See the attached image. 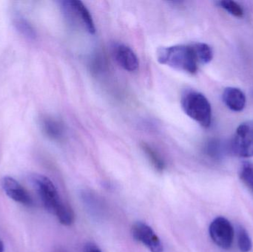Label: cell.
<instances>
[{
	"mask_svg": "<svg viewBox=\"0 0 253 252\" xmlns=\"http://www.w3.org/2000/svg\"><path fill=\"white\" fill-rule=\"evenodd\" d=\"M193 45L200 64L205 65L211 62L213 58V52L208 44L205 43L197 42L193 43Z\"/></svg>",
	"mask_w": 253,
	"mask_h": 252,
	"instance_id": "cell-15",
	"label": "cell"
},
{
	"mask_svg": "<svg viewBox=\"0 0 253 252\" xmlns=\"http://www.w3.org/2000/svg\"><path fill=\"white\" fill-rule=\"evenodd\" d=\"M62 10L67 19L75 25L83 27L89 34L96 32L94 22L83 1L78 0H68L62 2Z\"/></svg>",
	"mask_w": 253,
	"mask_h": 252,
	"instance_id": "cell-5",
	"label": "cell"
},
{
	"mask_svg": "<svg viewBox=\"0 0 253 252\" xmlns=\"http://www.w3.org/2000/svg\"><path fill=\"white\" fill-rule=\"evenodd\" d=\"M4 251V245H3L2 242L0 241V252H3Z\"/></svg>",
	"mask_w": 253,
	"mask_h": 252,
	"instance_id": "cell-19",
	"label": "cell"
},
{
	"mask_svg": "<svg viewBox=\"0 0 253 252\" xmlns=\"http://www.w3.org/2000/svg\"><path fill=\"white\" fill-rule=\"evenodd\" d=\"M114 54L116 60L123 69L128 72H134L138 70L139 62L135 52L130 47L126 44H117L114 47Z\"/></svg>",
	"mask_w": 253,
	"mask_h": 252,
	"instance_id": "cell-9",
	"label": "cell"
},
{
	"mask_svg": "<svg viewBox=\"0 0 253 252\" xmlns=\"http://www.w3.org/2000/svg\"><path fill=\"white\" fill-rule=\"evenodd\" d=\"M158 62L178 71L196 73L200 64L193 44L169 46L158 49Z\"/></svg>",
	"mask_w": 253,
	"mask_h": 252,
	"instance_id": "cell-2",
	"label": "cell"
},
{
	"mask_svg": "<svg viewBox=\"0 0 253 252\" xmlns=\"http://www.w3.org/2000/svg\"><path fill=\"white\" fill-rule=\"evenodd\" d=\"M218 4L219 7L227 10L229 13L233 15L235 17L242 18L245 15L243 7L236 1L224 0V1H218Z\"/></svg>",
	"mask_w": 253,
	"mask_h": 252,
	"instance_id": "cell-17",
	"label": "cell"
},
{
	"mask_svg": "<svg viewBox=\"0 0 253 252\" xmlns=\"http://www.w3.org/2000/svg\"><path fill=\"white\" fill-rule=\"evenodd\" d=\"M85 252H102L96 245L93 244H88L86 245Z\"/></svg>",
	"mask_w": 253,
	"mask_h": 252,
	"instance_id": "cell-18",
	"label": "cell"
},
{
	"mask_svg": "<svg viewBox=\"0 0 253 252\" xmlns=\"http://www.w3.org/2000/svg\"><path fill=\"white\" fill-rule=\"evenodd\" d=\"M228 149L239 158L253 157V120L245 121L238 127Z\"/></svg>",
	"mask_w": 253,
	"mask_h": 252,
	"instance_id": "cell-4",
	"label": "cell"
},
{
	"mask_svg": "<svg viewBox=\"0 0 253 252\" xmlns=\"http://www.w3.org/2000/svg\"><path fill=\"white\" fill-rule=\"evenodd\" d=\"M141 148L155 170L159 173H162L165 170L166 165L161 155L147 144L142 143Z\"/></svg>",
	"mask_w": 253,
	"mask_h": 252,
	"instance_id": "cell-12",
	"label": "cell"
},
{
	"mask_svg": "<svg viewBox=\"0 0 253 252\" xmlns=\"http://www.w3.org/2000/svg\"><path fill=\"white\" fill-rule=\"evenodd\" d=\"M30 181L38 193L46 210L57 217L65 226H71L74 221L72 209L64 202L53 182L42 175L34 174L30 176Z\"/></svg>",
	"mask_w": 253,
	"mask_h": 252,
	"instance_id": "cell-1",
	"label": "cell"
},
{
	"mask_svg": "<svg viewBox=\"0 0 253 252\" xmlns=\"http://www.w3.org/2000/svg\"><path fill=\"white\" fill-rule=\"evenodd\" d=\"M238 247L242 252H250L253 248V242L249 234L242 226L237 229Z\"/></svg>",
	"mask_w": 253,
	"mask_h": 252,
	"instance_id": "cell-16",
	"label": "cell"
},
{
	"mask_svg": "<svg viewBox=\"0 0 253 252\" xmlns=\"http://www.w3.org/2000/svg\"><path fill=\"white\" fill-rule=\"evenodd\" d=\"M239 174L242 181L253 192V163L250 161L242 163Z\"/></svg>",
	"mask_w": 253,
	"mask_h": 252,
	"instance_id": "cell-14",
	"label": "cell"
},
{
	"mask_svg": "<svg viewBox=\"0 0 253 252\" xmlns=\"http://www.w3.org/2000/svg\"><path fill=\"white\" fill-rule=\"evenodd\" d=\"M184 112L201 126L208 128L212 121V108L205 95L194 90L186 91L181 96Z\"/></svg>",
	"mask_w": 253,
	"mask_h": 252,
	"instance_id": "cell-3",
	"label": "cell"
},
{
	"mask_svg": "<svg viewBox=\"0 0 253 252\" xmlns=\"http://www.w3.org/2000/svg\"><path fill=\"white\" fill-rule=\"evenodd\" d=\"M1 187L6 195L15 202L26 207H31L34 201L25 188L13 178L6 176L1 180Z\"/></svg>",
	"mask_w": 253,
	"mask_h": 252,
	"instance_id": "cell-8",
	"label": "cell"
},
{
	"mask_svg": "<svg viewBox=\"0 0 253 252\" xmlns=\"http://www.w3.org/2000/svg\"><path fill=\"white\" fill-rule=\"evenodd\" d=\"M210 236L214 243L223 250H229L233 246L235 238L234 228L224 217L214 219L209 228Z\"/></svg>",
	"mask_w": 253,
	"mask_h": 252,
	"instance_id": "cell-6",
	"label": "cell"
},
{
	"mask_svg": "<svg viewBox=\"0 0 253 252\" xmlns=\"http://www.w3.org/2000/svg\"><path fill=\"white\" fill-rule=\"evenodd\" d=\"M62 252V251H59V252Z\"/></svg>",
	"mask_w": 253,
	"mask_h": 252,
	"instance_id": "cell-20",
	"label": "cell"
},
{
	"mask_svg": "<svg viewBox=\"0 0 253 252\" xmlns=\"http://www.w3.org/2000/svg\"><path fill=\"white\" fill-rule=\"evenodd\" d=\"M132 238L145 246L151 252H163V246L159 237L151 227L142 223L137 222L132 226Z\"/></svg>",
	"mask_w": 253,
	"mask_h": 252,
	"instance_id": "cell-7",
	"label": "cell"
},
{
	"mask_svg": "<svg viewBox=\"0 0 253 252\" xmlns=\"http://www.w3.org/2000/svg\"><path fill=\"white\" fill-rule=\"evenodd\" d=\"M223 101L226 106L234 111L240 112L243 110L246 105V96L245 93L236 87H227L223 92Z\"/></svg>",
	"mask_w": 253,
	"mask_h": 252,
	"instance_id": "cell-10",
	"label": "cell"
},
{
	"mask_svg": "<svg viewBox=\"0 0 253 252\" xmlns=\"http://www.w3.org/2000/svg\"><path fill=\"white\" fill-rule=\"evenodd\" d=\"M13 25L16 27L19 33L24 36L32 39L36 36V33L31 24L25 19L23 16L19 14H16L13 16Z\"/></svg>",
	"mask_w": 253,
	"mask_h": 252,
	"instance_id": "cell-13",
	"label": "cell"
},
{
	"mask_svg": "<svg viewBox=\"0 0 253 252\" xmlns=\"http://www.w3.org/2000/svg\"><path fill=\"white\" fill-rule=\"evenodd\" d=\"M41 125L44 134L50 139L59 140L63 136V125L57 120L47 117L43 118Z\"/></svg>",
	"mask_w": 253,
	"mask_h": 252,
	"instance_id": "cell-11",
	"label": "cell"
}]
</instances>
